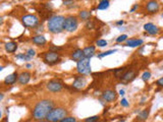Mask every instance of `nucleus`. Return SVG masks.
I'll return each instance as SVG.
<instances>
[{
    "label": "nucleus",
    "instance_id": "obj_1",
    "mask_svg": "<svg viewBox=\"0 0 163 122\" xmlns=\"http://www.w3.org/2000/svg\"><path fill=\"white\" fill-rule=\"evenodd\" d=\"M55 108V102L52 99H41L35 104L32 110V117L34 120H44L47 118L48 114Z\"/></svg>",
    "mask_w": 163,
    "mask_h": 122
},
{
    "label": "nucleus",
    "instance_id": "obj_2",
    "mask_svg": "<svg viewBox=\"0 0 163 122\" xmlns=\"http://www.w3.org/2000/svg\"><path fill=\"white\" fill-rule=\"evenodd\" d=\"M66 16L61 14H54L50 16L47 22V29L51 34H60L64 31V22Z\"/></svg>",
    "mask_w": 163,
    "mask_h": 122
},
{
    "label": "nucleus",
    "instance_id": "obj_3",
    "mask_svg": "<svg viewBox=\"0 0 163 122\" xmlns=\"http://www.w3.org/2000/svg\"><path fill=\"white\" fill-rule=\"evenodd\" d=\"M66 116H69V110L65 107L58 106L53 108V110L48 114L46 120L48 122H60Z\"/></svg>",
    "mask_w": 163,
    "mask_h": 122
},
{
    "label": "nucleus",
    "instance_id": "obj_4",
    "mask_svg": "<svg viewBox=\"0 0 163 122\" xmlns=\"http://www.w3.org/2000/svg\"><path fill=\"white\" fill-rule=\"evenodd\" d=\"M77 71L80 75H89L92 72L91 69V59L84 57L79 62H77Z\"/></svg>",
    "mask_w": 163,
    "mask_h": 122
},
{
    "label": "nucleus",
    "instance_id": "obj_5",
    "mask_svg": "<svg viewBox=\"0 0 163 122\" xmlns=\"http://www.w3.org/2000/svg\"><path fill=\"white\" fill-rule=\"evenodd\" d=\"M20 20H22V24H24V28H30V29L36 28L40 24V20H39L38 16L36 14H31V13L22 15L20 17Z\"/></svg>",
    "mask_w": 163,
    "mask_h": 122
},
{
    "label": "nucleus",
    "instance_id": "obj_6",
    "mask_svg": "<svg viewBox=\"0 0 163 122\" xmlns=\"http://www.w3.org/2000/svg\"><path fill=\"white\" fill-rule=\"evenodd\" d=\"M79 28V17L76 15H67L64 22V31L67 33H75Z\"/></svg>",
    "mask_w": 163,
    "mask_h": 122
},
{
    "label": "nucleus",
    "instance_id": "obj_7",
    "mask_svg": "<svg viewBox=\"0 0 163 122\" xmlns=\"http://www.w3.org/2000/svg\"><path fill=\"white\" fill-rule=\"evenodd\" d=\"M60 54L59 52H54V51H48V52H45L43 54V60L46 64L52 66L56 65L57 63L60 62Z\"/></svg>",
    "mask_w": 163,
    "mask_h": 122
},
{
    "label": "nucleus",
    "instance_id": "obj_8",
    "mask_svg": "<svg viewBox=\"0 0 163 122\" xmlns=\"http://www.w3.org/2000/svg\"><path fill=\"white\" fill-rule=\"evenodd\" d=\"M46 90L53 94H57L63 90V84L59 79H51L46 84Z\"/></svg>",
    "mask_w": 163,
    "mask_h": 122
},
{
    "label": "nucleus",
    "instance_id": "obj_9",
    "mask_svg": "<svg viewBox=\"0 0 163 122\" xmlns=\"http://www.w3.org/2000/svg\"><path fill=\"white\" fill-rule=\"evenodd\" d=\"M117 93L115 92L112 89H107V90H104L102 92V99L105 101L106 103H113L116 101L117 99Z\"/></svg>",
    "mask_w": 163,
    "mask_h": 122
},
{
    "label": "nucleus",
    "instance_id": "obj_10",
    "mask_svg": "<svg viewBox=\"0 0 163 122\" xmlns=\"http://www.w3.org/2000/svg\"><path fill=\"white\" fill-rule=\"evenodd\" d=\"M87 86V78L85 77L84 75H79L76 76L75 79H73V82L71 84L73 89L77 91H81L83 89H85V86Z\"/></svg>",
    "mask_w": 163,
    "mask_h": 122
},
{
    "label": "nucleus",
    "instance_id": "obj_11",
    "mask_svg": "<svg viewBox=\"0 0 163 122\" xmlns=\"http://www.w3.org/2000/svg\"><path fill=\"white\" fill-rule=\"evenodd\" d=\"M136 76H137V72L133 69H129L121 75V77L119 79H120V82L122 84H129V82H133L135 79Z\"/></svg>",
    "mask_w": 163,
    "mask_h": 122
},
{
    "label": "nucleus",
    "instance_id": "obj_12",
    "mask_svg": "<svg viewBox=\"0 0 163 122\" xmlns=\"http://www.w3.org/2000/svg\"><path fill=\"white\" fill-rule=\"evenodd\" d=\"M159 8H160V4L158 1L151 0V1H148L147 3H146V10H147V12L150 14L156 13V12L159 10Z\"/></svg>",
    "mask_w": 163,
    "mask_h": 122
},
{
    "label": "nucleus",
    "instance_id": "obj_13",
    "mask_svg": "<svg viewBox=\"0 0 163 122\" xmlns=\"http://www.w3.org/2000/svg\"><path fill=\"white\" fill-rule=\"evenodd\" d=\"M31 77H32V74H31L30 71H22L20 74H18V80L17 82L20 84V86H26V84H29V82L31 80Z\"/></svg>",
    "mask_w": 163,
    "mask_h": 122
},
{
    "label": "nucleus",
    "instance_id": "obj_14",
    "mask_svg": "<svg viewBox=\"0 0 163 122\" xmlns=\"http://www.w3.org/2000/svg\"><path fill=\"white\" fill-rule=\"evenodd\" d=\"M144 30L151 36H155V35L159 34V28L152 22H147V24H144Z\"/></svg>",
    "mask_w": 163,
    "mask_h": 122
},
{
    "label": "nucleus",
    "instance_id": "obj_15",
    "mask_svg": "<svg viewBox=\"0 0 163 122\" xmlns=\"http://www.w3.org/2000/svg\"><path fill=\"white\" fill-rule=\"evenodd\" d=\"M18 74L20 73H17V72H13V73L8 74V75L5 76V78H4L3 84H5V86H12V84H14L18 80Z\"/></svg>",
    "mask_w": 163,
    "mask_h": 122
},
{
    "label": "nucleus",
    "instance_id": "obj_16",
    "mask_svg": "<svg viewBox=\"0 0 163 122\" xmlns=\"http://www.w3.org/2000/svg\"><path fill=\"white\" fill-rule=\"evenodd\" d=\"M32 42L34 45H36V46H39V47H43L45 46V45L47 44V40L46 38H45L43 35L41 34H38L36 35V36H34L32 38Z\"/></svg>",
    "mask_w": 163,
    "mask_h": 122
},
{
    "label": "nucleus",
    "instance_id": "obj_17",
    "mask_svg": "<svg viewBox=\"0 0 163 122\" xmlns=\"http://www.w3.org/2000/svg\"><path fill=\"white\" fill-rule=\"evenodd\" d=\"M144 43V41L142 39H136V38H132L129 39V40L125 42V46L131 47V48H136V47H140L142 46Z\"/></svg>",
    "mask_w": 163,
    "mask_h": 122
},
{
    "label": "nucleus",
    "instance_id": "obj_18",
    "mask_svg": "<svg viewBox=\"0 0 163 122\" xmlns=\"http://www.w3.org/2000/svg\"><path fill=\"white\" fill-rule=\"evenodd\" d=\"M83 52H84V56L86 58L91 59L96 53V47L93 46V45H90V46H87L83 49Z\"/></svg>",
    "mask_w": 163,
    "mask_h": 122
},
{
    "label": "nucleus",
    "instance_id": "obj_19",
    "mask_svg": "<svg viewBox=\"0 0 163 122\" xmlns=\"http://www.w3.org/2000/svg\"><path fill=\"white\" fill-rule=\"evenodd\" d=\"M84 57H85L84 56V52H83V50H82V49H80V48L73 50V52H71V60L77 61V62H79L81 59L84 58Z\"/></svg>",
    "mask_w": 163,
    "mask_h": 122
},
{
    "label": "nucleus",
    "instance_id": "obj_20",
    "mask_svg": "<svg viewBox=\"0 0 163 122\" xmlns=\"http://www.w3.org/2000/svg\"><path fill=\"white\" fill-rule=\"evenodd\" d=\"M17 43L13 42V41H10V42H7L4 44V49L8 53H14L17 50Z\"/></svg>",
    "mask_w": 163,
    "mask_h": 122
},
{
    "label": "nucleus",
    "instance_id": "obj_21",
    "mask_svg": "<svg viewBox=\"0 0 163 122\" xmlns=\"http://www.w3.org/2000/svg\"><path fill=\"white\" fill-rule=\"evenodd\" d=\"M92 16V12L90 10H87V9H83L81 11L79 12V20H81L82 22H88L89 20L91 18Z\"/></svg>",
    "mask_w": 163,
    "mask_h": 122
},
{
    "label": "nucleus",
    "instance_id": "obj_22",
    "mask_svg": "<svg viewBox=\"0 0 163 122\" xmlns=\"http://www.w3.org/2000/svg\"><path fill=\"white\" fill-rule=\"evenodd\" d=\"M149 115H150V108L144 109V110H142L141 112L138 114L137 119L139 121H145V120H147V119H148Z\"/></svg>",
    "mask_w": 163,
    "mask_h": 122
},
{
    "label": "nucleus",
    "instance_id": "obj_23",
    "mask_svg": "<svg viewBox=\"0 0 163 122\" xmlns=\"http://www.w3.org/2000/svg\"><path fill=\"white\" fill-rule=\"evenodd\" d=\"M110 6V2L108 0H101L97 4V9L98 10H106Z\"/></svg>",
    "mask_w": 163,
    "mask_h": 122
},
{
    "label": "nucleus",
    "instance_id": "obj_24",
    "mask_svg": "<svg viewBox=\"0 0 163 122\" xmlns=\"http://www.w3.org/2000/svg\"><path fill=\"white\" fill-rule=\"evenodd\" d=\"M95 45H96L97 47H99V48H103V47H106L107 45H108V42H107L106 40H104V39H99V40L96 41Z\"/></svg>",
    "mask_w": 163,
    "mask_h": 122
},
{
    "label": "nucleus",
    "instance_id": "obj_25",
    "mask_svg": "<svg viewBox=\"0 0 163 122\" xmlns=\"http://www.w3.org/2000/svg\"><path fill=\"white\" fill-rule=\"evenodd\" d=\"M125 71H127V70H125V67L117 68V69L114 70V74H115V76H116V78H120L121 75H122Z\"/></svg>",
    "mask_w": 163,
    "mask_h": 122
},
{
    "label": "nucleus",
    "instance_id": "obj_26",
    "mask_svg": "<svg viewBox=\"0 0 163 122\" xmlns=\"http://www.w3.org/2000/svg\"><path fill=\"white\" fill-rule=\"evenodd\" d=\"M117 52L116 49H114V50H108L106 51V52H103V53H100V54H98V58H103V57H106V56H109V55L113 54V53Z\"/></svg>",
    "mask_w": 163,
    "mask_h": 122
},
{
    "label": "nucleus",
    "instance_id": "obj_27",
    "mask_svg": "<svg viewBox=\"0 0 163 122\" xmlns=\"http://www.w3.org/2000/svg\"><path fill=\"white\" fill-rule=\"evenodd\" d=\"M99 119H100V117H99L98 115H94V116H91V117H88V118H85L84 122H98Z\"/></svg>",
    "mask_w": 163,
    "mask_h": 122
},
{
    "label": "nucleus",
    "instance_id": "obj_28",
    "mask_svg": "<svg viewBox=\"0 0 163 122\" xmlns=\"http://www.w3.org/2000/svg\"><path fill=\"white\" fill-rule=\"evenodd\" d=\"M129 40L127 39V35H120L119 37H117L116 40H115V42L116 43H122V42H127V41Z\"/></svg>",
    "mask_w": 163,
    "mask_h": 122
},
{
    "label": "nucleus",
    "instance_id": "obj_29",
    "mask_svg": "<svg viewBox=\"0 0 163 122\" xmlns=\"http://www.w3.org/2000/svg\"><path fill=\"white\" fill-rule=\"evenodd\" d=\"M151 78V72L150 71H145L144 72L143 74H142V79H143V82H147L148 80Z\"/></svg>",
    "mask_w": 163,
    "mask_h": 122
},
{
    "label": "nucleus",
    "instance_id": "obj_30",
    "mask_svg": "<svg viewBox=\"0 0 163 122\" xmlns=\"http://www.w3.org/2000/svg\"><path fill=\"white\" fill-rule=\"evenodd\" d=\"M26 54H27V56H28L29 58H30V59H32L33 57H35V56H36V51H35L33 48H30V49H28V50H27Z\"/></svg>",
    "mask_w": 163,
    "mask_h": 122
},
{
    "label": "nucleus",
    "instance_id": "obj_31",
    "mask_svg": "<svg viewBox=\"0 0 163 122\" xmlns=\"http://www.w3.org/2000/svg\"><path fill=\"white\" fill-rule=\"evenodd\" d=\"M16 59H22V60H24V61H30L31 60V59L27 56L26 53H20V54H17L16 55Z\"/></svg>",
    "mask_w": 163,
    "mask_h": 122
},
{
    "label": "nucleus",
    "instance_id": "obj_32",
    "mask_svg": "<svg viewBox=\"0 0 163 122\" xmlns=\"http://www.w3.org/2000/svg\"><path fill=\"white\" fill-rule=\"evenodd\" d=\"M86 29L87 30H94L95 29V24L93 20H88L86 24Z\"/></svg>",
    "mask_w": 163,
    "mask_h": 122
},
{
    "label": "nucleus",
    "instance_id": "obj_33",
    "mask_svg": "<svg viewBox=\"0 0 163 122\" xmlns=\"http://www.w3.org/2000/svg\"><path fill=\"white\" fill-rule=\"evenodd\" d=\"M60 122H78V121L73 116H66L65 118H63Z\"/></svg>",
    "mask_w": 163,
    "mask_h": 122
},
{
    "label": "nucleus",
    "instance_id": "obj_34",
    "mask_svg": "<svg viewBox=\"0 0 163 122\" xmlns=\"http://www.w3.org/2000/svg\"><path fill=\"white\" fill-rule=\"evenodd\" d=\"M120 105H121V107H123V108H127V107L129 106V103L127 99L122 98L121 99V101H120Z\"/></svg>",
    "mask_w": 163,
    "mask_h": 122
},
{
    "label": "nucleus",
    "instance_id": "obj_35",
    "mask_svg": "<svg viewBox=\"0 0 163 122\" xmlns=\"http://www.w3.org/2000/svg\"><path fill=\"white\" fill-rule=\"evenodd\" d=\"M62 3L64 6H69L71 4H75V1L73 0H64V1H62Z\"/></svg>",
    "mask_w": 163,
    "mask_h": 122
},
{
    "label": "nucleus",
    "instance_id": "obj_36",
    "mask_svg": "<svg viewBox=\"0 0 163 122\" xmlns=\"http://www.w3.org/2000/svg\"><path fill=\"white\" fill-rule=\"evenodd\" d=\"M156 86H159V88H163V76L162 77H160L159 79L156 82Z\"/></svg>",
    "mask_w": 163,
    "mask_h": 122
},
{
    "label": "nucleus",
    "instance_id": "obj_37",
    "mask_svg": "<svg viewBox=\"0 0 163 122\" xmlns=\"http://www.w3.org/2000/svg\"><path fill=\"white\" fill-rule=\"evenodd\" d=\"M138 7H139V4H135V5H134L133 7L131 8V12H134V11H136V10L138 9Z\"/></svg>",
    "mask_w": 163,
    "mask_h": 122
},
{
    "label": "nucleus",
    "instance_id": "obj_38",
    "mask_svg": "<svg viewBox=\"0 0 163 122\" xmlns=\"http://www.w3.org/2000/svg\"><path fill=\"white\" fill-rule=\"evenodd\" d=\"M123 24H125V20H118V22H116V26H122Z\"/></svg>",
    "mask_w": 163,
    "mask_h": 122
},
{
    "label": "nucleus",
    "instance_id": "obj_39",
    "mask_svg": "<svg viewBox=\"0 0 163 122\" xmlns=\"http://www.w3.org/2000/svg\"><path fill=\"white\" fill-rule=\"evenodd\" d=\"M118 94L119 95H120V96H125V90H120V91H119V92H118Z\"/></svg>",
    "mask_w": 163,
    "mask_h": 122
},
{
    "label": "nucleus",
    "instance_id": "obj_40",
    "mask_svg": "<svg viewBox=\"0 0 163 122\" xmlns=\"http://www.w3.org/2000/svg\"><path fill=\"white\" fill-rule=\"evenodd\" d=\"M26 67L27 68H32V64H27Z\"/></svg>",
    "mask_w": 163,
    "mask_h": 122
},
{
    "label": "nucleus",
    "instance_id": "obj_41",
    "mask_svg": "<svg viewBox=\"0 0 163 122\" xmlns=\"http://www.w3.org/2000/svg\"><path fill=\"white\" fill-rule=\"evenodd\" d=\"M2 100H3V94L0 95V101H2Z\"/></svg>",
    "mask_w": 163,
    "mask_h": 122
},
{
    "label": "nucleus",
    "instance_id": "obj_42",
    "mask_svg": "<svg viewBox=\"0 0 163 122\" xmlns=\"http://www.w3.org/2000/svg\"><path fill=\"white\" fill-rule=\"evenodd\" d=\"M36 122H48L46 120V119H44V120H39V121H36Z\"/></svg>",
    "mask_w": 163,
    "mask_h": 122
}]
</instances>
